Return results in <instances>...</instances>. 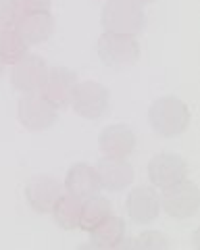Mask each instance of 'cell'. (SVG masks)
I'll return each instance as SVG.
<instances>
[{
	"label": "cell",
	"mask_w": 200,
	"mask_h": 250,
	"mask_svg": "<svg viewBox=\"0 0 200 250\" xmlns=\"http://www.w3.org/2000/svg\"><path fill=\"white\" fill-rule=\"evenodd\" d=\"M136 4H140V6H144V4H150V2H155V0H134Z\"/></svg>",
	"instance_id": "cell-23"
},
{
	"label": "cell",
	"mask_w": 200,
	"mask_h": 250,
	"mask_svg": "<svg viewBox=\"0 0 200 250\" xmlns=\"http://www.w3.org/2000/svg\"><path fill=\"white\" fill-rule=\"evenodd\" d=\"M17 117L21 125L29 131H44L57 123V108L40 92L23 94L17 104Z\"/></svg>",
	"instance_id": "cell-6"
},
{
	"label": "cell",
	"mask_w": 200,
	"mask_h": 250,
	"mask_svg": "<svg viewBox=\"0 0 200 250\" xmlns=\"http://www.w3.org/2000/svg\"><path fill=\"white\" fill-rule=\"evenodd\" d=\"M109 90L98 82H81L75 83L71 94V108L83 119L96 121L109 113Z\"/></svg>",
	"instance_id": "cell-5"
},
{
	"label": "cell",
	"mask_w": 200,
	"mask_h": 250,
	"mask_svg": "<svg viewBox=\"0 0 200 250\" xmlns=\"http://www.w3.org/2000/svg\"><path fill=\"white\" fill-rule=\"evenodd\" d=\"M63 194V186L57 177L50 175H36L27 182L25 186V198L27 205L32 207L36 213H50L52 205L57 202V198Z\"/></svg>",
	"instance_id": "cell-11"
},
{
	"label": "cell",
	"mask_w": 200,
	"mask_h": 250,
	"mask_svg": "<svg viewBox=\"0 0 200 250\" xmlns=\"http://www.w3.org/2000/svg\"><path fill=\"white\" fill-rule=\"evenodd\" d=\"M75 83H78V77L73 71H69L65 67H55L48 71V77H46L40 94L59 111V108H67L71 103Z\"/></svg>",
	"instance_id": "cell-12"
},
{
	"label": "cell",
	"mask_w": 200,
	"mask_h": 250,
	"mask_svg": "<svg viewBox=\"0 0 200 250\" xmlns=\"http://www.w3.org/2000/svg\"><path fill=\"white\" fill-rule=\"evenodd\" d=\"M27 48V42H23V38L15 29L0 31V61L4 65H15L17 61H21L29 52Z\"/></svg>",
	"instance_id": "cell-19"
},
{
	"label": "cell",
	"mask_w": 200,
	"mask_h": 250,
	"mask_svg": "<svg viewBox=\"0 0 200 250\" xmlns=\"http://www.w3.org/2000/svg\"><path fill=\"white\" fill-rule=\"evenodd\" d=\"M160 192H163V196H160V208H163L169 217L183 221V219H190L198 213L200 192L194 182L183 179V182L167 188V190H160Z\"/></svg>",
	"instance_id": "cell-4"
},
{
	"label": "cell",
	"mask_w": 200,
	"mask_h": 250,
	"mask_svg": "<svg viewBox=\"0 0 200 250\" xmlns=\"http://www.w3.org/2000/svg\"><path fill=\"white\" fill-rule=\"evenodd\" d=\"M96 52L106 67L125 69L136 65L140 59V44H138L136 36L104 31L96 42Z\"/></svg>",
	"instance_id": "cell-3"
},
{
	"label": "cell",
	"mask_w": 200,
	"mask_h": 250,
	"mask_svg": "<svg viewBox=\"0 0 200 250\" xmlns=\"http://www.w3.org/2000/svg\"><path fill=\"white\" fill-rule=\"evenodd\" d=\"M111 202L102 196H92L81 202V217H80V229H94L96 225L111 215Z\"/></svg>",
	"instance_id": "cell-18"
},
{
	"label": "cell",
	"mask_w": 200,
	"mask_h": 250,
	"mask_svg": "<svg viewBox=\"0 0 200 250\" xmlns=\"http://www.w3.org/2000/svg\"><path fill=\"white\" fill-rule=\"evenodd\" d=\"M125 208H127V215L134 223L148 225L150 221H155L160 213V198L155 192V188L138 186L127 194Z\"/></svg>",
	"instance_id": "cell-10"
},
{
	"label": "cell",
	"mask_w": 200,
	"mask_h": 250,
	"mask_svg": "<svg viewBox=\"0 0 200 250\" xmlns=\"http://www.w3.org/2000/svg\"><path fill=\"white\" fill-rule=\"evenodd\" d=\"M81 202L80 198L71 196V194H60L57 202L52 205V219L60 229H75L80 228V217H81Z\"/></svg>",
	"instance_id": "cell-17"
},
{
	"label": "cell",
	"mask_w": 200,
	"mask_h": 250,
	"mask_svg": "<svg viewBox=\"0 0 200 250\" xmlns=\"http://www.w3.org/2000/svg\"><path fill=\"white\" fill-rule=\"evenodd\" d=\"M100 188L109 192H123L134 184L136 171L127 159H100L96 165Z\"/></svg>",
	"instance_id": "cell-13"
},
{
	"label": "cell",
	"mask_w": 200,
	"mask_h": 250,
	"mask_svg": "<svg viewBox=\"0 0 200 250\" xmlns=\"http://www.w3.org/2000/svg\"><path fill=\"white\" fill-rule=\"evenodd\" d=\"M15 31L23 38V42H27V46L44 44L55 31V19H52L50 11L42 13H21L17 19Z\"/></svg>",
	"instance_id": "cell-14"
},
{
	"label": "cell",
	"mask_w": 200,
	"mask_h": 250,
	"mask_svg": "<svg viewBox=\"0 0 200 250\" xmlns=\"http://www.w3.org/2000/svg\"><path fill=\"white\" fill-rule=\"evenodd\" d=\"M98 148L106 159H129L136 150V134L125 123L109 125L100 131Z\"/></svg>",
	"instance_id": "cell-9"
},
{
	"label": "cell",
	"mask_w": 200,
	"mask_h": 250,
	"mask_svg": "<svg viewBox=\"0 0 200 250\" xmlns=\"http://www.w3.org/2000/svg\"><path fill=\"white\" fill-rule=\"evenodd\" d=\"M19 19V11L15 9L11 0H0V31L15 29Z\"/></svg>",
	"instance_id": "cell-21"
},
{
	"label": "cell",
	"mask_w": 200,
	"mask_h": 250,
	"mask_svg": "<svg viewBox=\"0 0 200 250\" xmlns=\"http://www.w3.org/2000/svg\"><path fill=\"white\" fill-rule=\"evenodd\" d=\"M104 31L138 36L146 25V13L134 0H109L100 15Z\"/></svg>",
	"instance_id": "cell-2"
},
{
	"label": "cell",
	"mask_w": 200,
	"mask_h": 250,
	"mask_svg": "<svg viewBox=\"0 0 200 250\" xmlns=\"http://www.w3.org/2000/svg\"><path fill=\"white\" fill-rule=\"evenodd\" d=\"M65 190L67 194L80 198V200H86L100 194V179L96 173V167L88 165V163H75V165L67 171V177H65Z\"/></svg>",
	"instance_id": "cell-15"
},
{
	"label": "cell",
	"mask_w": 200,
	"mask_h": 250,
	"mask_svg": "<svg viewBox=\"0 0 200 250\" xmlns=\"http://www.w3.org/2000/svg\"><path fill=\"white\" fill-rule=\"evenodd\" d=\"M186 175H188L186 161L175 152H160L148 163V179L159 190H167V188L183 182Z\"/></svg>",
	"instance_id": "cell-8"
},
{
	"label": "cell",
	"mask_w": 200,
	"mask_h": 250,
	"mask_svg": "<svg viewBox=\"0 0 200 250\" xmlns=\"http://www.w3.org/2000/svg\"><path fill=\"white\" fill-rule=\"evenodd\" d=\"M148 123L160 138H178L190 125V108L178 96H160L148 108Z\"/></svg>",
	"instance_id": "cell-1"
},
{
	"label": "cell",
	"mask_w": 200,
	"mask_h": 250,
	"mask_svg": "<svg viewBox=\"0 0 200 250\" xmlns=\"http://www.w3.org/2000/svg\"><path fill=\"white\" fill-rule=\"evenodd\" d=\"M50 67L46 61L38 54H25L21 61H17L11 69V83L17 92L29 94V92H40L42 85L48 77Z\"/></svg>",
	"instance_id": "cell-7"
},
{
	"label": "cell",
	"mask_w": 200,
	"mask_h": 250,
	"mask_svg": "<svg viewBox=\"0 0 200 250\" xmlns=\"http://www.w3.org/2000/svg\"><path fill=\"white\" fill-rule=\"evenodd\" d=\"M15 4V9L21 13H42V11H50L52 0H11Z\"/></svg>",
	"instance_id": "cell-22"
},
{
	"label": "cell",
	"mask_w": 200,
	"mask_h": 250,
	"mask_svg": "<svg viewBox=\"0 0 200 250\" xmlns=\"http://www.w3.org/2000/svg\"><path fill=\"white\" fill-rule=\"evenodd\" d=\"M90 240H92V246L102 248V250L121 248L123 242H125V221L121 217L109 215L94 229H90Z\"/></svg>",
	"instance_id": "cell-16"
},
{
	"label": "cell",
	"mask_w": 200,
	"mask_h": 250,
	"mask_svg": "<svg viewBox=\"0 0 200 250\" xmlns=\"http://www.w3.org/2000/svg\"><path fill=\"white\" fill-rule=\"evenodd\" d=\"M2 73H4V62L0 61V77H2Z\"/></svg>",
	"instance_id": "cell-24"
},
{
	"label": "cell",
	"mask_w": 200,
	"mask_h": 250,
	"mask_svg": "<svg viewBox=\"0 0 200 250\" xmlns=\"http://www.w3.org/2000/svg\"><path fill=\"white\" fill-rule=\"evenodd\" d=\"M132 248H136V250H165V248H169V240L160 231H144L136 240H132Z\"/></svg>",
	"instance_id": "cell-20"
}]
</instances>
